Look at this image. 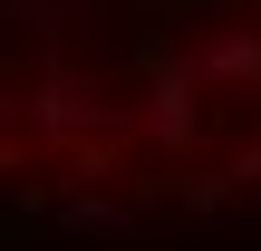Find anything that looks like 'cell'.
Segmentation results:
<instances>
[{
    "instance_id": "obj_1",
    "label": "cell",
    "mask_w": 261,
    "mask_h": 251,
    "mask_svg": "<svg viewBox=\"0 0 261 251\" xmlns=\"http://www.w3.org/2000/svg\"><path fill=\"white\" fill-rule=\"evenodd\" d=\"M261 184V0H0V193L194 213Z\"/></svg>"
}]
</instances>
